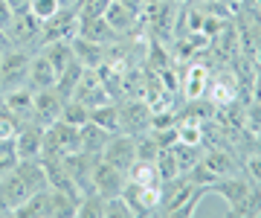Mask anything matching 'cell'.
Listing matches in <instances>:
<instances>
[{
    "instance_id": "obj_1",
    "label": "cell",
    "mask_w": 261,
    "mask_h": 218,
    "mask_svg": "<svg viewBox=\"0 0 261 218\" xmlns=\"http://www.w3.org/2000/svg\"><path fill=\"white\" fill-rule=\"evenodd\" d=\"M82 149L79 140V128L64 119H56L53 125L44 128V149H41V160H64L67 154H75Z\"/></svg>"
},
{
    "instance_id": "obj_2",
    "label": "cell",
    "mask_w": 261,
    "mask_h": 218,
    "mask_svg": "<svg viewBox=\"0 0 261 218\" xmlns=\"http://www.w3.org/2000/svg\"><path fill=\"white\" fill-rule=\"evenodd\" d=\"M29 61H32V53L29 50H18V47H9L0 56V90L3 93L27 87Z\"/></svg>"
},
{
    "instance_id": "obj_3",
    "label": "cell",
    "mask_w": 261,
    "mask_h": 218,
    "mask_svg": "<svg viewBox=\"0 0 261 218\" xmlns=\"http://www.w3.org/2000/svg\"><path fill=\"white\" fill-rule=\"evenodd\" d=\"M122 198L128 201V207L134 215H154L160 212V198H163V186H145V183H134L128 180Z\"/></svg>"
},
{
    "instance_id": "obj_4",
    "label": "cell",
    "mask_w": 261,
    "mask_h": 218,
    "mask_svg": "<svg viewBox=\"0 0 261 218\" xmlns=\"http://www.w3.org/2000/svg\"><path fill=\"white\" fill-rule=\"evenodd\" d=\"M75 35H79V9L75 6H67L56 18L41 23V47L49 41H73Z\"/></svg>"
},
{
    "instance_id": "obj_5",
    "label": "cell",
    "mask_w": 261,
    "mask_h": 218,
    "mask_svg": "<svg viewBox=\"0 0 261 218\" xmlns=\"http://www.w3.org/2000/svg\"><path fill=\"white\" fill-rule=\"evenodd\" d=\"M99 157L113 163L116 169H122L128 175V169L134 166V160H137V137H130V134H125V131L111 134V140L105 142V149H102Z\"/></svg>"
},
{
    "instance_id": "obj_6",
    "label": "cell",
    "mask_w": 261,
    "mask_h": 218,
    "mask_svg": "<svg viewBox=\"0 0 261 218\" xmlns=\"http://www.w3.org/2000/svg\"><path fill=\"white\" fill-rule=\"evenodd\" d=\"M90 180H93V192H99V195H105V198H116V195H122V189H125L128 175H125L122 169H116L113 163L96 157Z\"/></svg>"
},
{
    "instance_id": "obj_7",
    "label": "cell",
    "mask_w": 261,
    "mask_h": 218,
    "mask_svg": "<svg viewBox=\"0 0 261 218\" xmlns=\"http://www.w3.org/2000/svg\"><path fill=\"white\" fill-rule=\"evenodd\" d=\"M154 123V108L148 102H125L119 105V131L130 137H142L151 131Z\"/></svg>"
},
{
    "instance_id": "obj_8",
    "label": "cell",
    "mask_w": 261,
    "mask_h": 218,
    "mask_svg": "<svg viewBox=\"0 0 261 218\" xmlns=\"http://www.w3.org/2000/svg\"><path fill=\"white\" fill-rule=\"evenodd\" d=\"M12 149L18 160H41V149H44V125L38 123H23L12 137Z\"/></svg>"
},
{
    "instance_id": "obj_9",
    "label": "cell",
    "mask_w": 261,
    "mask_h": 218,
    "mask_svg": "<svg viewBox=\"0 0 261 218\" xmlns=\"http://www.w3.org/2000/svg\"><path fill=\"white\" fill-rule=\"evenodd\" d=\"M250 186H252V180H250V178H241V172H238V175H226V178H218L206 192H215V195H221V198L226 201L229 212H232V215H238V207H241V201L247 198Z\"/></svg>"
},
{
    "instance_id": "obj_10",
    "label": "cell",
    "mask_w": 261,
    "mask_h": 218,
    "mask_svg": "<svg viewBox=\"0 0 261 218\" xmlns=\"http://www.w3.org/2000/svg\"><path fill=\"white\" fill-rule=\"evenodd\" d=\"M29 195H32L29 186L20 180V175L15 172V166H12V172H6V175L0 178V212H3V215H15V209H18Z\"/></svg>"
},
{
    "instance_id": "obj_11",
    "label": "cell",
    "mask_w": 261,
    "mask_h": 218,
    "mask_svg": "<svg viewBox=\"0 0 261 218\" xmlns=\"http://www.w3.org/2000/svg\"><path fill=\"white\" fill-rule=\"evenodd\" d=\"M61 108H64V99L56 93V87L35 90V93H32V123L47 128V125H53L56 119H61Z\"/></svg>"
},
{
    "instance_id": "obj_12",
    "label": "cell",
    "mask_w": 261,
    "mask_h": 218,
    "mask_svg": "<svg viewBox=\"0 0 261 218\" xmlns=\"http://www.w3.org/2000/svg\"><path fill=\"white\" fill-rule=\"evenodd\" d=\"M140 15H142V12L130 9V6H125V3H119V0H111L102 18L108 20V27H111L113 32L122 38V35L137 32V27H140Z\"/></svg>"
},
{
    "instance_id": "obj_13",
    "label": "cell",
    "mask_w": 261,
    "mask_h": 218,
    "mask_svg": "<svg viewBox=\"0 0 261 218\" xmlns=\"http://www.w3.org/2000/svg\"><path fill=\"white\" fill-rule=\"evenodd\" d=\"M70 44H73L75 61L84 64L87 70H102V67H108V47L105 44H96V41L84 38V35H75Z\"/></svg>"
},
{
    "instance_id": "obj_14",
    "label": "cell",
    "mask_w": 261,
    "mask_h": 218,
    "mask_svg": "<svg viewBox=\"0 0 261 218\" xmlns=\"http://www.w3.org/2000/svg\"><path fill=\"white\" fill-rule=\"evenodd\" d=\"M200 163L206 166V172H209L215 180L226 178V175H238V172H241V163L235 160L229 152H224V149H209V152H203Z\"/></svg>"
},
{
    "instance_id": "obj_15",
    "label": "cell",
    "mask_w": 261,
    "mask_h": 218,
    "mask_svg": "<svg viewBox=\"0 0 261 218\" xmlns=\"http://www.w3.org/2000/svg\"><path fill=\"white\" fill-rule=\"evenodd\" d=\"M209 67L206 64H189L186 76H183V82H180V87H183V96H186L189 102H195V99H203L206 90H209Z\"/></svg>"
},
{
    "instance_id": "obj_16",
    "label": "cell",
    "mask_w": 261,
    "mask_h": 218,
    "mask_svg": "<svg viewBox=\"0 0 261 218\" xmlns=\"http://www.w3.org/2000/svg\"><path fill=\"white\" fill-rule=\"evenodd\" d=\"M27 87L35 93V90H47V87H56V70L41 53H32V61H29V79Z\"/></svg>"
},
{
    "instance_id": "obj_17",
    "label": "cell",
    "mask_w": 261,
    "mask_h": 218,
    "mask_svg": "<svg viewBox=\"0 0 261 218\" xmlns=\"http://www.w3.org/2000/svg\"><path fill=\"white\" fill-rule=\"evenodd\" d=\"M79 140H82V149L79 152L90 154V157H99L105 149V142L111 140V131H105L102 125H96L93 119L90 123H84L82 128H79Z\"/></svg>"
},
{
    "instance_id": "obj_18",
    "label": "cell",
    "mask_w": 261,
    "mask_h": 218,
    "mask_svg": "<svg viewBox=\"0 0 261 218\" xmlns=\"http://www.w3.org/2000/svg\"><path fill=\"white\" fill-rule=\"evenodd\" d=\"M15 172H18L20 180L29 186V192L49 189L47 169H44V163H41V160H18V163H15Z\"/></svg>"
},
{
    "instance_id": "obj_19",
    "label": "cell",
    "mask_w": 261,
    "mask_h": 218,
    "mask_svg": "<svg viewBox=\"0 0 261 218\" xmlns=\"http://www.w3.org/2000/svg\"><path fill=\"white\" fill-rule=\"evenodd\" d=\"M38 53L53 64L56 76L64 70L67 64H70V61H75V53H73V44H70V41H49V44H44Z\"/></svg>"
},
{
    "instance_id": "obj_20",
    "label": "cell",
    "mask_w": 261,
    "mask_h": 218,
    "mask_svg": "<svg viewBox=\"0 0 261 218\" xmlns=\"http://www.w3.org/2000/svg\"><path fill=\"white\" fill-rule=\"evenodd\" d=\"M84 70L87 67L84 64H79V61H70V64L61 70L56 76V93L61 96V99H73V93H75V87H79V82H82V76H84Z\"/></svg>"
},
{
    "instance_id": "obj_21",
    "label": "cell",
    "mask_w": 261,
    "mask_h": 218,
    "mask_svg": "<svg viewBox=\"0 0 261 218\" xmlns=\"http://www.w3.org/2000/svg\"><path fill=\"white\" fill-rule=\"evenodd\" d=\"M18 218H49V189L32 192L18 209H15Z\"/></svg>"
},
{
    "instance_id": "obj_22",
    "label": "cell",
    "mask_w": 261,
    "mask_h": 218,
    "mask_svg": "<svg viewBox=\"0 0 261 218\" xmlns=\"http://www.w3.org/2000/svg\"><path fill=\"white\" fill-rule=\"evenodd\" d=\"M75 215L79 218H108V198L99 195V192H84L79 198Z\"/></svg>"
},
{
    "instance_id": "obj_23",
    "label": "cell",
    "mask_w": 261,
    "mask_h": 218,
    "mask_svg": "<svg viewBox=\"0 0 261 218\" xmlns=\"http://www.w3.org/2000/svg\"><path fill=\"white\" fill-rule=\"evenodd\" d=\"M75 209H79V195H70V192H61V189H49V218L75 215Z\"/></svg>"
},
{
    "instance_id": "obj_24",
    "label": "cell",
    "mask_w": 261,
    "mask_h": 218,
    "mask_svg": "<svg viewBox=\"0 0 261 218\" xmlns=\"http://www.w3.org/2000/svg\"><path fill=\"white\" fill-rule=\"evenodd\" d=\"M90 119H93L96 125H102L105 131L116 134V131H119V105H113V102L99 105V108L90 111Z\"/></svg>"
},
{
    "instance_id": "obj_25",
    "label": "cell",
    "mask_w": 261,
    "mask_h": 218,
    "mask_svg": "<svg viewBox=\"0 0 261 218\" xmlns=\"http://www.w3.org/2000/svg\"><path fill=\"white\" fill-rule=\"evenodd\" d=\"M171 152L177 157V166H180V175H186L192 166H195L200 157H203V146H189V142H174Z\"/></svg>"
},
{
    "instance_id": "obj_26",
    "label": "cell",
    "mask_w": 261,
    "mask_h": 218,
    "mask_svg": "<svg viewBox=\"0 0 261 218\" xmlns=\"http://www.w3.org/2000/svg\"><path fill=\"white\" fill-rule=\"evenodd\" d=\"M61 119L70 123V125H75V128H82L84 123H90V108L82 105L79 99H67L64 108H61Z\"/></svg>"
},
{
    "instance_id": "obj_27",
    "label": "cell",
    "mask_w": 261,
    "mask_h": 218,
    "mask_svg": "<svg viewBox=\"0 0 261 218\" xmlns=\"http://www.w3.org/2000/svg\"><path fill=\"white\" fill-rule=\"evenodd\" d=\"M154 166H157L160 180H163V183H168V180H174V178L180 175L177 157H174V152H171V149H160V154H157V160H154Z\"/></svg>"
},
{
    "instance_id": "obj_28",
    "label": "cell",
    "mask_w": 261,
    "mask_h": 218,
    "mask_svg": "<svg viewBox=\"0 0 261 218\" xmlns=\"http://www.w3.org/2000/svg\"><path fill=\"white\" fill-rule=\"evenodd\" d=\"M61 9H64V6H61V0H29V15L38 18L41 23L49 20V18H56Z\"/></svg>"
},
{
    "instance_id": "obj_29",
    "label": "cell",
    "mask_w": 261,
    "mask_h": 218,
    "mask_svg": "<svg viewBox=\"0 0 261 218\" xmlns=\"http://www.w3.org/2000/svg\"><path fill=\"white\" fill-rule=\"evenodd\" d=\"M244 169H247V178H250L255 186H261V152L250 154L247 163H244Z\"/></svg>"
},
{
    "instance_id": "obj_30",
    "label": "cell",
    "mask_w": 261,
    "mask_h": 218,
    "mask_svg": "<svg viewBox=\"0 0 261 218\" xmlns=\"http://www.w3.org/2000/svg\"><path fill=\"white\" fill-rule=\"evenodd\" d=\"M12 20H15V12L9 9L6 0H0V32H6V29L12 27Z\"/></svg>"
},
{
    "instance_id": "obj_31",
    "label": "cell",
    "mask_w": 261,
    "mask_h": 218,
    "mask_svg": "<svg viewBox=\"0 0 261 218\" xmlns=\"http://www.w3.org/2000/svg\"><path fill=\"white\" fill-rule=\"evenodd\" d=\"M61 6H64V9L67 6H75V0H61Z\"/></svg>"
},
{
    "instance_id": "obj_32",
    "label": "cell",
    "mask_w": 261,
    "mask_h": 218,
    "mask_svg": "<svg viewBox=\"0 0 261 218\" xmlns=\"http://www.w3.org/2000/svg\"><path fill=\"white\" fill-rule=\"evenodd\" d=\"M171 3H186V0H171Z\"/></svg>"
},
{
    "instance_id": "obj_33",
    "label": "cell",
    "mask_w": 261,
    "mask_h": 218,
    "mask_svg": "<svg viewBox=\"0 0 261 218\" xmlns=\"http://www.w3.org/2000/svg\"><path fill=\"white\" fill-rule=\"evenodd\" d=\"M255 3H258V9H261V0H255Z\"/></svg>"
}]
</instances>
